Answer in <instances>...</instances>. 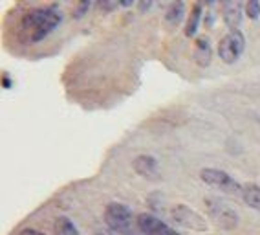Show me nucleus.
I'll use <instances>...</instances> for the list:
<instances>
[{"label": "nucleus", "instance_id": "f257e3e1", "mask_svg": "<svg viewBox=\"0 0 260 235\" xmlns=\"http://www.w3.org/2000/svg\"><path fill=\"white\" fill-rule=\"evenodd\" d=\"M60 24V13L50 8H37V10H29L22 17L20 28L22 35L28 43H39L42 39L50 35L53 30Z\"/></svg>", "mask_w": 260, "mask_h": 235}, {"label": "nucleus", "instance_id": "f03ea898", "mask_svg": "<svg viewBox=\"0 0 260 235\" xmlns=\"http://www.w3.org/2000/svg\"><path fill=\"white\" fill-rule=\"evenodd\" d=\"M105 222L110 230L119 235H143L138 226V219H134V213L130 208L119 202H110L105 210Z\"/></svg>", "mask_w": 260, "mask_h": 235}, {"label": "nucleus", "instance_id": "7ed1b4c3", "mask_svg": "<svg viewBox=\"0 0 260 235\" xmlns=\"http://www.w3.org/2000/svg\"><path fill=\"white\" fill-rule=\"evenodd\" d=\"M205 206H207V213L213 219V222L222 230H235L238 226V213L233 210L229 204L216 197L205 198Z\"/></svg>", "mask_w": 260, "mask_h": 235}, {"label": "nucleus", "instance_id": "20e7f679", "mask_svg": "<svg viewBox=\"0 0 260 235\" xmlns=\"http://www.w3.org/2000/svg\"><path fill=\"white\" fill-rule=\"evenodd\" d=\"M200 179L207 186L220 189V191L228 193V195H240L242 197V191H244L242 184H238L229 173H225L222 169H216V167H204L200 171Z\"/></svg>", "mask_w": 260, "mask_h": 235}, {"label": "nucleus", "instance_id": "39448f33", "mask_svg": "<svg viewBox=\"0 0 260 235\" xmlns=\"http://www.w3.org/2000/svg\"><path fill=\"white\" fill-rule=\"evenodd\" d=\"M246 50V37L240 30L229 32L228 35H223L218 43V57L223 63L233 65L240 59V55Z\"/></svg>", "mask_w": 260, "mask_h": 235}, {"label": "nucleus", "instance_id": "423d86ee", "mask_svg": "<svg viewBox=\"0 0 260 235\" xmlns=\"http://www.w3.org/2000/svg\"><path fill=\"white\" fill-rule=\"evenodd\" d=\"M171 215H172V221L178 222L183 228H187V230H192V231L207 230V221H205L204 217L198 212H194V210L183 206V204H178L176 208H172Z\"/></svg>", "mask_w": 260, "mask_h": 235}, {"label": "nucleus", "instance_id": "0eeeda50", "mask_svg": "<svg viewBox=\"0 0 260 235\" xmlns=\"http://www.w3.org/2000/svg\"><path fill=\"white\" fill-rule=\"evenodd\" d=\"M138 226L143 235H181L176 230H172L171 226L159 221L158 217L150 215V213H141L138 217Z\"/></svg>", "mask_w": 260, "mask_h": 235}, {"label": "nucleus", "instance_id": "6e6552de", "mask_svg": "<svg viewBox=\"0 0 260 235\" xmlns=\"http://www.w3.org/2000/svg\"><path fill=\"white\" fill-rule=\"evenodd\" d=\"M134 171L140 177L143 179H149V180H159V167H158V160L154 158V156H149V155H140L136 156L134 162Z\"/></svg>", "mask_w": 260, "mask_h": 235}, {"label": "nucleus", "instance_id": "1a4fd4ad", "mask_svg": "<svg viewBox=\"0 0 260 235\" xmlns=\"http://www.w3.org/2000/svg\"><path fill=\"white\" fill-rule=\"evenodd\" d=\"M244 6L246 4H242V2H235V0H231V2H223L222 4L223 22H225V26L229 28V32L238 30V26L242 24V17H244L242 8H244Z\"/></svg>", "mask_w": 260, "mask_h": 235}, {"label": "nucleus", "instance_id": "9d476101", "mask_svg": "<svg viewBox=\"0 0 260 235\" xmlns=\"http://www.w3.org/2000/svg\"><path fill=\"white\" fill-rule=\"evenodd\" d=\"M211 57H213V50H211V43L207 37H198L196 39V46H194V61L198 66L205 68L209 66Z\"/></svg>", "mask_w": 260, "mask_h": 235}, {"label": "nucleus", "instance_id": "9b49d317", "mask_svg": "<svg viewBox=\"0 0 260 235\" xmlns=\"http://www.w3.org/2000/svg\"><path fill=\"white\" fill-rule=\"evenodd\" d=\"M185 17V4L183 2H171L167 6V11H165V20H167L171 26H178V24L183 20Z\"/></svg>", "mask_w": 260, "mask_h": 235}, {"label": "nucleus", "instance_id": "f8f14e48", "mask_svg": "<svg viewBox=\"0 0 260 235\" xmlns=\"http://www.w3.org/2000/svg\"><path fill=\"white\" fill-rule=\"evenodd\" d=\"M242 198H244V202L249 208L260 212V186H256V184H246L244 191H242Z\"/></svg>", "mask_w": 260, "mask_h": 235}, {"label": "nucleus", "instance_id": "ddd939ff", "mask_svg": "<svg viewBox=\"0 0 260 235\" xmlns=\"http://www.w3.org/2000/svg\"><path fill=\"white\" fill-rule=\"evenodd\" d=\"M200 17H202V4H194L192 11L189 15V20L185 24V35L187 37H192L198 30V24H200Z\"/></svg>", "mask_w": 260, "mask_h": 235}, {"label": "nucleus", "instance_id": "4468645a", "mask_svg": "<svg viewBox=\"0 0 260 235\" xmlns=\"http://www.w3.org/2000/svg\"><path fill=\"white\" fill-rule=\"evenodd\" d=\"M55 233L57 235H81L79 230L75 228V224L70 221V219H66V217H59L55 222Z\"/></svg>", "mask_w": 260, "mask_h": 235}, {"label": "nucleus", "instance_id": "2eb2a0df", "mask_svg": "<svg viewBox=\"0 0 260 235\" xmlns=\"http://www.w3.org/2000/svg\"><path fill=\"white\" fill-rule=\"evenodd\" d=\"M246 15L249 17V19H256V17H260V2H256V0H251V2H246Z\"/></svg>", "mask_w": 260, "mask_h": 235}, {"label": "nucleus", "instance_id": "dca6fc26", "mask_svg": "<svg viewBox=\"0 0 260 235\" xmlns=\"http://www.w3.org/2000/svg\"><path fill=\"white\" fill-rule=\"evenodd\" d=\"M90 6H92L90 2H79L74 10V19H81V17H84V13L90 10Z\"/></svg>", "mask_w": 260, "mask_h": 235}, {"label": "nucleus", "instance_id": "f3484780", "mask_svg": "<svg viewBox=\"0 0 260 235\" xmlns=\"http://www.w3.org/2000/svg\"><path fill=\"white\" fill-rule=\"evenodd\" d=\"M119 2H98V8L101 11H105V13H108V11L116 10V8H119Z\"/></svg>", "mask_w": 260, "mask_h": 235}, {"label": "nucleus", "instance_id": "a211bd4d", "mask_svg": "<svg viewBox=\"0 0 260 235\" xmlns=\"http://www.w3.org/2000/svg\"><path fill=\"white\" fill-rule=\"evenodd\" d=\"M19 235H46V233H42V231H39V230H33V228H26V230H22Z\"/></svg>", "mask_w": 260, "mask_h": 235}, {"label": "nucleus", "instance_id": "6ab92c4d", "mask_svg": "<svg viewBox=\"0 0 260 235\" xmlns=\"http://www.w3.org/2000/svg\"><path fill=\"white\" fill-rule=\"evenodd\" d=\"M150 6H152V2H140V10H141V13H145L147 10H150Z\"/></svg>", "mask_w": 260, "mask_h": 235}, {"label": "nucleus", "instance_id": "aec40b11", "mask_svg": "<svg viewBox=\"0 0 260 235\" xmlns=\"http://www.w3.org/2000/svg\"><path fill=\"white\" fill-rule=\"evenodd\" d=\"M4 85H6V89H10L11 83H10V79H8V77H4Z\"/></svg>", "mask_w": 260, "mask_h": 235}]
</instances>
